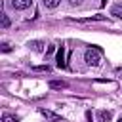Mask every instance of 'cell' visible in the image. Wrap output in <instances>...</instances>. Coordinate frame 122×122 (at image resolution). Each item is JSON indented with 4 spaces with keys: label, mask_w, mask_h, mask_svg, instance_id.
Instances as JSON below:
<instances>
[{
    "label": "cell",
    "mask_w": 122,
    "mask_h": 122,
    "mask_svg": "<svg viewBox=\"0 0 122 122\" xmlns=\"http://www.w3.org/2000/svg\"><path fill=\"white\" fill-rule=\"evenodd\" d=\"M50 88L61 90V88H67V84H65V82H59V80H51V82H50Z\"/></svg>",
    "instance_id": "obj_7"
},
{
    "label": "cell",
    "mask_w": 122,
    "mask_h": 122,
    "mask_svg": "<svg viewBox=\"0 0 122 122\" xmlns=\"http://www.w3.org/2000/svg\"><path fill=\"white\" fill-rule=\"evenodd\" d=\"M97 120L99 122H109L111 120V111H99L97 112Z\"/></svg>",
    "instance_id": "obj_4"
},
{
    "label": "cell",
    "mask_w": 122,
    "mask_h": 122,
    "mask_svg": "<svg viewBox=\"0 0 122 122\" xmlns=\"http://www.w3.org/2000/svg\"><path fill=\"white\" fill-rule=\"evenodd\" d=\"M111 15H116V17H120V19H122V6H120V4L112 6V8H111Z\"/></svg>",
    "instance_id": "obj_6"
},
{
    "label": "cell",
    "mask_w": 122,
    "mask_h": 122,
    "mask_svg": "<svg viewBox=\"0 0 122 122\" xmlns=\"http://www.w3.org/2000/svg\"><path fill=\"white\" fill-rule=\"evenodd\" d=\"M90 21H105V15H92L86 19H76V23H90Z\"/></svg>",
    "instance_id": "obj_3"
},
{
    "label": "cell",
    "mask_w": 122,
    "mask_h": 122,
    "mask_svg": "<svg viewBox=\"0 0 122 122\" xmlns=\"http://www.w3.org/2000/svg\"><path fill=\"white\" fill-rule=\"evenodd\" d=\"M69 4H71V6H80L82 0H69Z\"/></svg>",
    "instance_id": "obj_14"
},
{
    "label": "cell",
    "mask_w": 122,
    "mask_h": 122,
    "mask_svg": "<svg viewBox=\"0 0 122 122\" xmlns=\"http://www.w3.org/2000/svg\"><path fill=\"white\" fill-rule=\"evenodd\" d=\"M2 122H17V118H15V116H11V114H4Z\"/></svg>",
    "instance_id": "obj_11"
},
{
    "label": "cell",
    "mask_w": 122,
    "mask_h": 122,
    "mask_svg": "<svg viewBox=\"0 0 122 122\" xmlns=\"http://www.w3.org/2000/svg\"><path fill=\"white\" fill-rule=\"evenodd\" d=\"M30 2H32V0H11V6H13L15 10H27V8L30 6Z\"/></svg>",
    "instance_id": "obj_2"
},
{
    "label": "cell",
    "mask_w": 122,
    "mask_h": 122,
    "mask_svg": "<svg viewBox=\"0 0 122 122\" xmlns=\"http://www.w3.org/2000/svg\"><path fill=\"white\" fill-rule=\"evenodd\" d=\"M63 55H65V48L61 46V48L57 50V57H55V59H57V67H65V61H63Z\"/></svg>",
    "instance_id": "obj_5"
},
{
    "label": "cell",
    "mask_w": 122,
    "mask_h": 122,
    "mask_svg": "<svg viewBox=\"0 0 122 122\" xmlns=\"http://www.w3.org/2000/svg\"><path fill=\"white\" fill-rule=\"evenodd\" d=\"M32 50H36V51H44V48H42V42H38V40H34V42H30L29 44Z\"/></svg>",
    "instance_id": "obj_8"
},
{
    "label": "cell",
    "mask_w": 122,
    "mask_h": 122,
    "mask_svg": "<svg viewBox=\"0 0 122 122\" xmlns=\"http://www.w3.org/2000/svg\"><path fill=\"white\" fill-rule=\"evenodd\" d=\"M34 71H40V72H50V67H48V65H40V67H34Z\"/></svg>",
    "instance_id": "obj_12"
},
{
    "label": "cell",
    "mask_w": 122,
    "mask_h": 122,
    "mask_svg": "<svg viewBox=\"0 0 122 122\" xmlns=\"http://www.w3.org/2000/svg\"><path fill=\"white\" fill-rule=\"evenodd\" d=\"M84 59H86V63H88V65L97 67V65H99V50H86Z\"/></svg>",
    "instance_id": "obj_1"
},
{
    "label": "cell",
    "mask_w": 122,
    "mask_h": 122,
    "mask_svg": "<svg viewBox=\"0 0 122 122\" xmlns=\"http://www.w3.org/2000/svg\"><path fill=\"white\" fill-rule=\"evenodd\" d=\"M42 2H44L46 8H55V6L59 4V0H42Z\"/></svg>",
    "instance_id": "obj_10"
},
{
    "label": "cell",
    "mask_w": 122,
    "mask_h": 122,
    "mask_svg": "<svg viewBox=\"0 0 122 122\" xmlns=\"http://www.w3.org/2000/svg\"><path fill=\"white\" fill-rule=\"evenodd\" d=\"M0 19H2V29H8V27H10V17H8L6 13H2Z\"/></svg>",
    "instance_id": "obj_9"
},
{
    "label": "cell",
    "mask_w": 122,
    "mask_h": 122,
    "mask_svg": "<svg viewBox=\"0 0 122 122\" xmlns=\"http://www.w3.org/2000/svg\"><path fill=\"white\" fill-rule=\"evenodd\" d=\"M118 122H122V116H120V118H118Z\"/></svg>",
    "instance_id": "obj_15"
},
{
    "label": "cell",
    "mask_w": 122,
    "mask_h": 122,
    "mask_svg": "<svg viewBox=\"0 0 122 122\" xmlns=\"http://www.w3.org/2000/svg\"><path fill=\"white\" fill-rule=\"evenodd\" d=\"M40 112H42V114H44V116H46V118H57V116H55V114H53V112H50V111H44V109H42V111H40Z\"/></svg>",
    "instance_id": "obj_13"
}]
</instances>
